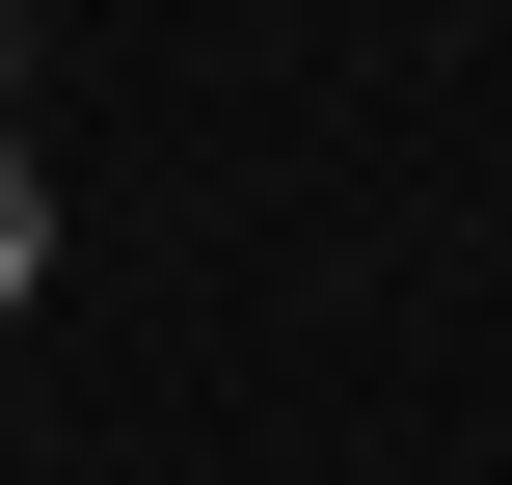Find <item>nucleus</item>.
Masks as SVG:
<instances>
[{
	"mask_svg": "<svg viewBox=\"0 0 512 485\" xmlns=\"http://www.w3.org/2000/svg\"><path fill=\"white\" fill-rule=\"evenodd\" d=\"M27 297H54V162L0 135V324H27Z\"/></svg>",
	"mask_w": 512,
	"mask_h": 485,
	"instance_id": "nucleus-1",
	"label": "nucleus"
}]
</instances>
